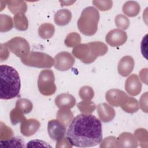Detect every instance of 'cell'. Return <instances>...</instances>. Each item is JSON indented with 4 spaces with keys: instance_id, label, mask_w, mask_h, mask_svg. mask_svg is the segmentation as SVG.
I'll use <instances>...</instances> for the list:
<instances>
[{
    "instance_id": "cell-5",
    "label": "cell",
    "mask_w": 148,
    "mask_h": 148,
    "mask_svg": "<svg viewBox=\"0 0 148 148\" xmlns=\"http://www.w3.org/2000/svg\"><path fill=\"white\" fill-rule=\"evenodd\" d=\"M21 61L27 66L39 68H50L54 65V60L50 56L39 51H30Z\"/></svg>"
},
{
    "instance_id": "cell-1",
    "label": "cell",
    "mask_w": 148,
    "mask_h": 148,
    "mask_svg": "<svg viewBox=\"0 0 148 148\" xmlns=\"http://www.w3.org/2000/svg\"><path fill=\"white\" fill-rule=\"evenodd\" d=\"M66 137L72 146L88 147L100 144L102 140L101 121L91 114H80L69 125Z\"/></svg>"
},
{
    "instance_id": "cell-20",
    "label": "cell",
    "mask_w": 148,
    "mask_h": 148,
    "mask_svg": "<svg viewBox=\"0 0 148 148\" xmlns=\"http://www.w3.org/2000/svg\"><path fill=\"white\" fill-rule=\"evenodd\" d=\"M140 7L139 4L133 1H127L123 6V13L128 17H135L140 12Z\"/></svg>"
},
{
    "instance_id": "cell-10",
    "label": "cell",
    "mask_w": 148,
    "mask_h": 148,
    "mask_svg": "<svg viewBox=\"0 0 148 148\" xmlns=\"http://www.w3.org/2000/svg\"><path fill=\"white\" fill-rule=\"evenodd\" d=\"M128 98V95L122 90L113 88L109 90L105 94L106 101L110 106L121 107Z\"/></svg>"
},
{
    "instance_id": "cell-38",
    "label": "cell",
    "mask_w": 148,
    "mask_h": 148,
    "mask_svg": "<svg viewBox=\"0 0 148 148\" xmlns=\"http://www.w3.org/2000/svg\"><path fill=\"white\" fill-rule=\"evenodd\" d=\"M9 56V51L5 43L1 44V60L3 61L6 60Z\"/></svg>"
},
{
    "instance_id": "cell-41",
    "label": "cell",
    "mask_w": 148,
    "mask_h": 148,
    "mask_svg": "<svg viewBox=\"0 0 148 148\" xmlns=\"http://www.w3.org/2000/svg\"><path fill=\"white\" fill-rule=\"evenodd\" d=\"M147 35L146 34L144 38L142 39V42H141V51L142 53L143 54V56H145V57L146 58H147L146 57V51H147Z\"/></svg>"
},
{
    "instance_id": "cell-36",
    "label": "cell",
    "mask_w": 148,
    "mask_h": 148,
    "mask_svg": "<svg viewBox=\"0 0 148 148\" xmlns=\"http://www.w3.org/2000/svg\"><path fill=\"white\" fill-rule=\"evenodd\" d=\"M99 147L101 148L104 147H117L116 138L114 136H108L103 139L100 143Z\"/></svg>"
},
{
    "instance_id": "cell-15",
    "label": "cell",
    "mask_w": 148,
    "mask_h": 148,
    "mask_svg": "<svg viewBox=\"0 0 148 148\" xmlns=\"http://www.w3.org/2000/svg\"><path fill=\"white\" fill-rule=\"evenodd\" d=\"M135 65L133 58L130 56H125L122 57L119 61L117 65L119 73L123 76H128L132 72Z\"/></svg>"
},
{
    "instance_id": "cell-7",
    "label": "cell",
    "mask_w": 148,
    "mask_h": 148,
    "mask_svg": "<svg viewBox=\"0 0 148 148\" xmlns=\"http://www.w3.org/2000/svg\"><path fill=\"white\" fill-rule=\"evenodd\" d=\"M5 44L12 53L20 58L26 57L30 52L28 42L22 37H14Z\"/></svg>"
},
{
    "instance_id": "cell-9",
    "label": "cell",
    "mask_w": 148,
    "mask_h": 148,
    "mask_svg": "<svg viewBox=\"0 0 148 148\" xmlns=\"http://www.w3.org/2000/svg\"><path fill=\"white\" fill-rule=\"evenodd\" d=\"M66 127L58 120L52 119L47 124V131L50 138L54 140L58 141L65 136Z\"/></svg>"
},
{
    "instance_id": "cell-25",
    "label": "cell",
    "mask_w": 148,
    "mask_h": 148,
    "mask_svg": "<svg viewBox=\"0 0 148 148\" xmlns=\"http://www.w3.org/2000/svg\"><path fill=\"white\" fill-rule=\"evenodd\" d=\"M121 108L125 112L133 113L136 112L138 110L139 106L138 101L135 98L128 97L125 103Z\"/></svg>"
},
{
    "instance_id": "cell-33",
    "label": "cell",
    "mask_w": 148,
    "mask_h": 148,
    "mask_svg": "<svg viewBox=\"0 0 148 148\" xmlns=\"http://www.w3.org/2000/svg\"><path fill=\"white\" fill-rule=\"evenodd\" d=\"M13 136V132L12 129L6 126V124L1 122V132L0 139L2 140H5L10 139Z\"/></svg>"
},
{
    "instance_id": "cell-17",
    "label": "cell",
    "mask_w": 148,
    "mask_h": 148,
    "mask_svg": "<svg viewBox=\"0 0 148 148\" xmlns=\"http://www.w3.org/2000/svg\"><path fill=\"white\" fill-rule=\"evenodd\" d=\"M55 104L59 109L72 108L76 104V99L71 94L62 93L55 98Z\"/></svg>"
},
{
    "instance_id": "cell-22",
    "label": "cell",
    "mask_w": 148,
    "mask_h": 148,
    "mask_svg": "<svg viewBox=\"0 0 148 148\" xmlns=\"http://www.w3.org/2000/svg\"><path fill=\"white\" fill-rule=\"evenodd\" d=\"M54 26L49 23L41 24L38 28V34L40 38L44 39H50L53 37L54 34Z\"/></svg>"
},
{
    "instance_id": "cell-16",
    "label": "cell",
    "mask_w": 148,
    "mask_h": 148,
    "mask_svg": "<svg viewBox=\"0 0 148 148\" xmlns=\"http://www.w3.org/2000/svg\"><path fill=\"white\" fill-rule=\"evenodd\" d=\"M97 113L100 120L104 123H109L114 118V109L106 103H99L97 107Z\"/></svg>"
},
{
    "instance_id": "cell-27",
    "label": "cell",
    "mask_w": 148,
    "mask_h": 148,
    "mask_svg": "<svg viewBox=\"0 0 148 148\" xmlns=\"http://www.w3.org/2000/svg\"><path fill=\"white\" fill-rule=\"evenodd\" d=\"M13 27L12 18L6 14L0 15V31L1 32H8Z\"/></svg>"
},
{
    "instance_id": "cell-4",
    "label": "cell",
    "mask_w": 148,
    "mask_h": 148,
    "mask_svg": "<svg viewBox=\"0 0 148 148\" xmlns=\"http://www.w3.org/2000/svg\"><path fill=\"white\" fill-rule=\"evenodd\" d=\"M99 20L98 10L92 6L87 7L83 10L77 20V28L83 35L92 36L97 31Z\"/></svg>"
},
{
    "instance_id": "cell-6",
    "label": "cell",
    "mask_w": 148,
    "mask_h": 148,
    "mask_svg": "<svg viewBox=\"0 0 148 148\" xmlns=\"http://www.w3.org/2000/svg\"><path fill=\"white\" fill-rule=\"evenodd\" d=\"M54 82L55 77L53 71L50 69L42 70L38 79V87L39 92L45 96L53 95L57 90Z\"/></svg>"
},
{
    "instance_id": "cell-13",
    "label": "cell",
    "mask_w": 148,
    "mask_h": 148,
    "mask_svg": "<svg viewBox=\"0 0 148 148\" xmlns=\"http://www.w3.org/2000/svg\"><path fill=\"white\" fill-rule=\"evenodd\" d=\"M40 126L39 121L35 119H25L21 123L20 132L25 136L35 134Z\"/></svg>"
},
{
    "instance_id": "cell-24",
    "label": "cell",
    "mask_w": 148,
    "mask_h": 148,
    "mask_svg": "<svg viewBox=\"0 0 148 148\" xmlns=\"http://www.w3.org/2000/svg\"><path fill=\"white\" fill-rule=\"evenodd\" d=\"M1 147H25L24 142L21 138L12 137L9 139L2 140H0Z\"/></svg>"
},
{
    "instance_id": "cell-28",
    "label": "cell",
    "mask_w": 148,
    "mask_h": 148,
    "mask_svg": "<svg viewBox=\"0 0 148 148\" xmlns=\"http://www.w3.org/2000/svg\"><path fill=\"white\" fill-rule=\"evenodd\" d=\"M77 107L84 114H90L95 109V103L91 101H82L77 104Z\"/></svg>"
},
{
    "instance_id": "cell-19",
    "label": "cell",
    "mask_w": 148,
    "mask_h": 148,
    "mask_svg": "<svg viewBox=\"0 0 148 148\" xmlns=\"http://www.w3.org/2000/svg\"><path fill=\"white\" fill-rule=\"evenodd\" d=\"M9 10L13 14L19 13H25L27 10V6L25 2L23 1H6Z\"/></svg>"
},
{
    "instance_id": "cell-37",
    "label": "cell",
    "mask_w": 148,
    "mask_h": 148,
    "mask_svg": "<svg viewBox=\"0 0 148 148\" xmlns=\"http://www.w3.org/2000/svg\"><path fill=\"white\" fill-rule=\"evenodd\" d=\"M27 147H51V146L49 145L47 142L39 140V139H35L31 140L29 142L27 143L26 145Z\"/></svg>"
},
{
    "instance_id": "cell-2",
    "label": "cell",
    "mask_w": 148,
    "mask_h": 148,
    "mask_svg": "<svg viewBox=\"0 0 148 148\" xmlns=\"http://www.w3.org/2000/svg\"><path fill=\"white\" fill-rule=\"evenodd\" d=\"M0 98L10 99L17 97L21 88L20 77L18 72L12 66L1 65Z\"/></svg>"
},
{
    "instance_id": "cell-26",
    "label": "cell",
    "mask_w": 148,
    "mask_h": 148,
    "mask_svg": "<svg viewBox=\"0 0 148 148\" xmlns=\"http://www.w3.org/2000/svg\"><path fill=\"white\" fill-rule=\"evenodd\" d=\"M16 108L21 110L25 114H28L32 111L33 105L28 99L20 98L16 101Z\"/></svg>"
},
{
    "instance_id": "cell-35",
    "label": "cell",
    "mask_w": 148,
    "mask_h": 148,
    "mask_svg": "<svg viewBox=\"0 0 148 148\" xmlns=\"http://www.w3.org/2000/svg\"><path fill=\"white\" fill-rule=\"evenodd\" d=\"M92 3L101 11L110 10L113 5L112 1H92Z\"/></svg>"
},
{
    "instance_id": "cell-34",
    "label": "cell",
    "mask_w": 148,
    "mask_h": 148,
    "mask_svg": "<svg viewBox=\"0 0 148 148\" xmlns=\"http://www.w3.org/2000/svg\"><path fill=\"white\" fill-rule=\"evenodd\" d=\"M134 135L140 143V146L143 143L146 144L147 143V132L145 129L143 128H139L137 129L134 133Z\"/></svg>"
},
{
    "instance_id": "cell-29",
    "label": "cell",
    "mask_w": 148,
    "mask_h": 148,
    "mask_svg": "<svg viewBox=\"0 0 148 148\" xmlns=\"http://www.w3.org/2000/svg\"><path fill=\"white\" fill-rule=\"evenodd\" d=\"M81 42L80 35L77 32L69 34L65 39V44L68 47H75Z\"/></svg>"
},
{
    "instance_id": "cell-32",
    "label": "cell",
    "mask_w": 148,
    "mask_h": 148,
    "mask_svg": "<svg viewBox=\"0 0 148 148\" xmlns=\"http://www.w3.org/2000/svg\"><path fill=\"white\" fill-rule=\"evenodd\" d=\"M114 22L116 27L122 30L127 29L130 24V20L125 16L121 14H117L116 16Z\"/></svg>"
},
{
    "instance_id": "cell-30",
    "label": "cell",
    "mask_w": 148,
    "mask_h": 148,
    "mask_svg": "<svg viewBox=\"0 0 148 148\" xmlns=\"http://www.w3.org/2000/svg\"><path fill=\"white\" fill-rule=\"evenodd\" d=\"M79 95L83 101H90L94 96V91L90 86H84L80 88Z\"/></svg>"
},
{
    "instance_id": "cell-40",
    "label": "cell",
    "mask_w": 148,
    "mask_h": 148,
    "mask_svg": "<svg viewBox=\"0 0 148 148\" xmlns=\"http://www.w3.org/2000/svg\"><path fill=\"white\" fill-rule=\"evenodd\" d=\"M147 93L146 92L144 94H142V95L140 97V101H139V106L140 109L144 111L145 112H147Z\"/></svg>"
},
{
    "instance_id": "cell-14",
    "label": "cell",
    "mask_w": 148,
    "mask_h": 148,
    "mask_svg": "<svg viewBox=\"0 0 148 148\" xmlns=\"http://www.w3.org/2000/svg\"><path fill=\"white\" fill-rule=\"evenodd\" d=\"M117 147L136 148L138 147V140L135 135L131 132L121 133L116 138Z\"/></svg>"
},
{
    "instance_id": "cell-8",
    "label": "cell",
    "mask_w": 148,
    "mask_h": 148,
    "mask_svg": "<svg viewBox=\"0 0 148 148\" xmlns=\"http://www.w3.org/2000/svg\"><path fill=\"white\" fill-rule=\"evenodd\" d=\"M54 68L60 71H66L71 69L75 64V60L69 52L61 51L57 54L54 58Z\"/></svg>"
},
{
    "instance_id": "cell-21",
    "label": "cell",
    "mask_w": 148,
    "mask_h": 148,
    "mask_svg": "<svg viewBox=\"0 0 148 148\" xmlns=\"http://www.w3.org/2000/svg\"><path fill=\"white\" fill-rule=\"evenodd\" d=\"M57 119L66 127L73 119V113L69 109H60L57 113Z\"/></svg>"
},
{
    "instance_id": "cell-31",
    "label": "cell",
    "mask_w": 148,
    "mask_h": 148,
    "mask_svg": "<svg viewBox=\"0 0 148 148\" xmlns=\"http://www.w3.org/2000/svg\"><path fill=\"white\" fill-rule=\"evenodd\" d=\"M25 118L24 114L16 107L10 112V119L13 125H16L19 122H22Z\"/></svg>"
},
{
    "instance_id": "cell-11",
    "label": "cell",
    "mask_w": 148,
    "mask_h": 148,
    "mask_svg": "<svg viewBox=\"0 0 148 148\" xmlns=\"http://www.w3.org/2000/svg\"><path fill=\"white\" fill-rule=\"evenodd\" d=\"M127 40V35L122 29L116 28L110 31L105 37L106 43L112 47L123 45Z\"/></svg>"
},
{
    "instance_id": "cell-39",
    "label": "cell",
    "mask_w": 148,
    "mask_h": 148,
    "mask_svg": "<svg viewBox=\"0 0 148 148\" xmlns=\"http://www.w3.org/2000/svg\"><path fill=\"white\" fill-rule=\"evenodd\" d=\"M72 146L67 138L65 136L57 142L56 147H72Z\"/></svg>"
},
{
    "instance_id": "cell-23",
    "label": "cell",
    "mask_w": 148,
    "mask_h": 148,
    "mask_svg": "<svg viewBox=\"0 0 148 148\" xmlns=\"http://www.w3.org/2000/svg\"><path fill=\"white\" fill-rule=\"evenodd\" d=\"M14 26L17 30L25 31L28 27V21L24 13H19L14 14L13 17Z\"/></svg>"
},
{
    "instance_id": "cell-12",
    "label": "cell",
    "mask_w": 148,
    "mask_h": 148,
    "mask_svg": "<svg viewBox=\"0 0 148 148\" xmlns=\"http://www.w3.org/2000/svg\"><path fill=\"white\" fill-rule=\"evenodd\" d=\"M125 89L130 95L136 96L142 90V83L139 76L136 74H132L125 80Z\"/></svg>"
},
{
    "instance_id": "cell-18",
    "label": "cell",
    "mask_w": 148,
    "mask_h": 148,
    "mask_svg": "<svg viewBox=\"0 0 148 148\" xmlns=\"http://www.w3.org/2000/svg\"><path fill=\"white\" fill-rule=\"evenodd\" d=\"M72 19V13L66 9L58 10L54 14L55 23L59 26H64L69 23Z\"/></svg>"
},
{
    "instance_id": "cell-3",
    "label": "cell",
    "mask_w": 148,
    "mask_h": 148,
    "mask_svg": "<svg viewBox=\"0 0 148 148\" xmlns=\"http://www.w3.org/2000/svg\"><path fill=\"white\" fill-rule=\"evenodd\" d=\"M108 50L106 44L95 41L78 45L73 47L72 54L82 62L88 64L93 62L98 57L105 55Z\"/></svg>"
}]
</instances>
